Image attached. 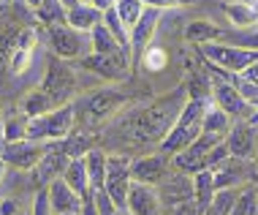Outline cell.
<instances>
[{
  "mask_svg": "<svg viewBox=\"0 0 258 215\" xmlns=\"http://www.w3.org/2000/svg\"><path fill=\"white\" fill-rule=\"evenodd\" d=\"M223 11H226L231 27L247 30V27L258 25V9H253V6L245 3V0H239V3H226V6H223Z\"/></svg>",
  "mask_w": 258,
  "mask_h": 215,
  "instance_id": "cb8c5ba5",
  "label": "cell"
},
{
  "mask_svg": "<svg viewBox=\"0 0 258 215\" xmlns=\"http://www.w3.org/2000/svg\"><path fill=\"white\" fill-rule=\"evenodd\" d=\"M44 150H46V142H33V139H22V142H6L3 158L9 166L14 169H22V172H33L38 166V161L44 158Z\"/></svg>",
  "mask_w": 258,
  "mask_h": 215,
  "instance_id": "7c38bea8",
  "label": "cell"
},
{
  "mask_svg": "<svg viewBox=\"0 0 258 215\" xmlns=\"http://www.w3.org/2000/svg\"><path fill=\"white\" fill-rule=\"evenodd\" d=\"M3 6H6V3H0V9H3Z\"/></svg>",
  "mask_w": 258,
  "mask_h": 215,
  "instance_id": "f5cc1de1",
  "label": "cell"
},
{
  "mask_svg": "<svg viewBox=\"0 0 258 215\" xmlns=\"http://www.w3.org/2000/svg\"><path fill=\"white\" fill-rule=\"evenodd\" d=\"M19 109H22V115L25 117H38V115H46V112H52V101L46 98V93L41 87L36 90H30V93L22 98V103H19Z\"/></svg>",
  "mask_w": 258,
  "mask_h": 215,
  "instance_id": "83f0119b",
  "label": "cell"
},
{
  "mask_svg": "<svg viewBox=\"0 0 258 215\" xmlns=\"http://www.w3.org/2000/svg\"><path fill=\"white\" fill-rule=\"evenodd\" d=\"M66 22L71 25L74 30H79V33H90L95 25L103 22V14L98 9H93L87 0H79L74 9H68V19H66Z\"/></svg>",
  "mask_w": 258,
  "mask_h": 215,
  "instance_id": "44dd1931",
  "label": "cell"
},
{
  "mask_svg": "<svg viewBox=\"0 0 258 215\" xmlns=\"http://www.w3.org/2000/svg\"><path fill=\"white\" fill-rule=\"evenodd\" d=\"M169 215H207L196 202H185V204H177V207H169Z\"/></svg>",
  "mask_w": 258,
  "mask_h": 215,
  "instance_id": "b9f144b4",
  "label": "cell"
},
{
  "mask_svg": "<svg viewBox=\"0 0 258 215\" xmlns=\"http://www.w3.org/2000/svg\"><path fill=\"white\" fill-rule=\"evenodd\" d=\"M147 9H158V11H166V9H179V6H187L193 0H142Z\"/></svg>",
  "mask_w": 258,
  "mask_h": 215,
  "instance_id": "60d3db41",
  "label": "cell"
},
{
  "mask_svg": "<svg viewBox=\"0 0 258 215\" xmlns=\"http://www.w3.org/2000/svg\"><path fill=\"white\" fill-rule=\"evenodd\" d=\"M74 123H76V106L66 103L57 106L46 115L38 117H27V139L33 142H60L68 134H74Z\"/></svg>",
  "mask_w": 258,
  "mask_h": 215,
  "instance_id": "3957f363",
  "label": "cell"
},
{
  "mask_svg": "<svg viewBox=\"0 0 258 215\" xmlns=\"http://www.w3.org/2000/svg\"><path fill=\"white\" fill-rule=\"evenodd\" d=\"M187 85L174 87L171 93L160 95L158 101H152L147 109H142L134 117V136L139 142H163L166 134L171 131V126L177 123L182 106L187 103Z\"/></svg>",
  "mask_w": 258,
  "mask_h": 215,
  "instance_id": "6da1fadb",
  "label": "cell"
},
{
  "mask_svg": "<svg viewBox=\"0 0 258 215\" xmlns=\"http://www.w3.org/2000/svg\"><path fill=\"white\" fill-rule=\"evenodd\" d=\"M33 46H36V30H33V27H25L17 36V49H33Z\"/></svg>",
  "mask_w": 258,
  "mask_h": 215,
  "instance_id": "7bdbcfd3",
  "label": "cell"
},
{
  "mask_svg": "<svg viewBox=\"0 0 258 215\" xmlns=\"http://www.w3.org/2000/svg\"><path fill=\"white\" fill-rule=\"evenodd\" d=\"M207 98H201V95H190V98H187V103L182 106V112L177 117V123H174L171 131L166 134V139L158 144V150L163 152V155H177L179 150L190 147V144L201 136V120H204Z\"/></svg>",
  "mask_w": 258,
  "mask_h": 215,
  "instance_id": "7a4b0ae2",
  "label": "cell"
},
{
  "mask_svg": "<svg viewBox=\"0 0 258 215\" xmlns=\"http://www.w3.org/2000/svg\"><path fill=\"white\" fill-rule=\"evenodd\" d=\"M223 142V136H215V134H201L190 147L179 150L177 155H171V166L177 172H185V175H199V172L207 169V155L212 152V147H218Z\"/></svg>",
  "mask_w": 258,
  "mask_h": 215,
  "instance_id": "8fae6325",
  "label": "cell"
},
{
  "mask_svg": "<svg viewBox=\"0 0 258 215\" xmlns=\"http://www.w3.org/2000/svg\"><path fill=\"white\" fill-rule=\"evenodd\" d=\"M239 188H220L218 193L212 196V204L207 207V215H231L234 212V204H236V196H239Z\"/></svg>",
  "mask_w": 258,
  "mask_h": 215,
  "instance_id": "f1b7e54d",
  "label": "cell"
},
{
  "mask_svg": "<svg viewBox=\"0 0 258 215\" xmlns=\"http://www.w3.org/2000/svg\"><path fill=\"white\" fill-rule=\"evenodd\" d=\"M36 14H38V19L46 27H49V25H62L68 19V9L60 3V0H41V6L36 9Z\"/></svg>",
  "mask_w": 258,
  "mask_h": 215,
  "instance_id": "f546056e",
  "label": "cell"
},
{
  "mask_svg": "<svg viewBox=\"0 0 258 215\" xmlns=\"http://www.w3.org/2000/svg\"><path fill=\"white\" fill-rule=\"evenodd\" d=\"M199 49L209 66L220 68L226 74H245L253 63H258V49H245V46L212 41V44H201Z\"/></svg>",
  "mask_w": 258,
  "mask_h": 215,
  "instance_id": "5b68a950",
  "label": "cell"
},
{
  "mask_svg": "<svg viewBox=\"0 0 258 215\" xmlns=\"http://www.w3.org/2000/svg\"><path fill=\"white\" fill-rule=\"evenodd\" d=\"M0 3H6V0H0Z\"/></svg>",
  "mask_w": 258,
  "mask_h": 215,
  "instance_id": "db71d44e",
  "label": "cell"
},
{
  "mask_svg": "<svg viewBox=\"0 0 258 215\" xmlns=\"http://www.w3.org/2000/svg\"><path fill=\"white\" fill-rule=\"evenodd\" d=\"M239 76H242V79H247V82H253V85H258V63H253L245 74H239Z\"/></svg>",
  "mask_w": 258,
  "mask_h": 215,
  "instance_id": "f6af8a7d",
  "label": "cell"
},
{
  "mask_svg": "<svg viewBox=\"0 0 258 215\" xmlns=\"http://www.w3.org/2000/svg\"><path fill=\"white\" fill-rule=\"evenodd\" d=\"M160 14L158 9H147L144 6V14L142 19L134 25V30H131V52H134V60H142V55L147 52V46L152 44V36H155L158 30V22H160Z\"/></svg>",
  "mask_w": 258,
  "mask_h": 215,
  "instance_id": "2e32d148",
  "label": "cell"
},
{
  "mask_svg": "<svg viewBox=\"0 0 258 215\" xmlns=\"http://www.w3.org/2000/svg\"><path fill=\"white\" fill-rule=\"evenodd\" d=\"M3 123H6V117L0 115V136H3Z\"/></svg>",
  "mask_w": 258,
  "mask_h": 215,
  "instance_id": "c3c4849f",
  "label": "cell"
},
{
  "mask_svg": "<svg viewBox=\"0 0 258 215\" xmlns=\"http://www.w3.org/2000/svg\"><path fill=\"white\" fill-rule=\"evenodd\" d=\"M245 3H250L253 9H258V0H245Z\"/></svg>",
  "mask_w": 258,
  "mask_h": 215,
  "instance_id": "681fc988",
  "label": "cell"
},
{
  "mask_svg": "<svg viewBox=\"0 0 258 215\" xmlns=\"http://www.w3.org/2000/svg\"><path fill=\"white\" fill-rule=\"evenodd\" d=\"M90 52H95V55H114V52H125V49L120 46V41L109 33V27L101 22V25H95L93 30H90Z\"/></svg>",
  "mask_w": 258,
  "mask_h": 215,
  "instance_id": "4316f807",
  "label": "cell"
},
{
  "mask_svg": "<svg viewBox=\"0 0 258 215\" xmlns=\"http://www.w3.org/2000/svg\"><path fill=\"white\" fill-rule=\"evenodd\" d=\"M223 38V30L218 25L207 22V19H190L185 25V41L193 46H201V44H212V41Z\"/></svg>",
  "mask_w": 258,
  "mask_h": 215,
  "instance_id": "7402d4cb",
  "label": "cell"
},
{
  "mask_svg": "<svg viewBox=\"0 0 258 215\" xmlns=\"http://www.w3.org/2000/svg\"><path fill=\"white\" fill-rule=\"evenodd\" d=\"M3 147H6V142H3V136H0V152H3Z\"/></svg>",
  "mask_w": 258,
  "mask_h": 215,
  "instance_id": "f907efd6",
  "label": "cell"
},
{
  "mask_svg": "<svg viewBox=\"0 0 258 215\" xmlns=\"http://www.w3.org/2000/svg\"><path fill=\"white\" fill-rule=\"evenodd\" d=\"M46 191H49V202H52L54 215H82V202H85V199H82L62 177L54 180Z\"/></svg>",
  "mask_w": 258,
  "mask_h": 215,
  "instance_id": "ac0fdd59",
  "label": "cell"
},
{
  "mask_svg": "<svg viewBox=\"0 0 258 215\" xmlns=\"http://www.w3.org/2000/svg\"><path fill=\"white\" fill-rule=\"evenodd\" d=\"M255 126H250L247 120L242 123H234L231 131H228L226 136V144L228 150H231V158H239V161H250V158H255Z\"/></svg>",
  "mask_w": 258,
  "mask_h": 215,
  "instance_id": "e0dca14e",
  "label": "cell"
},
{
  "mask_svg": "<svg viewBox=\"0 0 258 215\" xmlns=\"http://www.w3.org/2000/svg\"><path fill=\"white\" fill-rule=\"evenodd\" d=\"M131 63H134V55L131 52H114V55H95L90 52L79 60V66L85 71L101 76L106 82H125L131 76Z\"/></svg>",
  "mask_w": 258,
  "mask_h": 215,
  "instance_id": "ba28073f",
  "label": "cell"
},
{
  "mask_svg": "<svg viewBox=\"0 0 258 215\" xmlns=\"http://www.w3.org/2000/svg\"><path fill=\"white\" fill-rule=\"evenodd\" d=\"M160 207L163 204H160L158 188L144 185V183L131 185V193H128V212L131 215H158Z\"/></svg>",
  "mask_w": 258,
  "mask_h": 215,
  "instance_id": "d6986e66",
  "label": "cell"
},
{
  "mask_svg": "<svg viewBox=\"0 0 258 215\" xmlns=\"http://www.w3.org/2000/svg\"><path fill=\"white\" fill-rule=\"evenodd\" d=\"M93 150V144H90V136L87 134H68L66 136V152H68V158H85L87 152Z\"/></svg>",
  "mask_w": 258,
  "mask_h": 215,
  "instance_id": "836d02e7",
  "label": "cell"
},
{
  "mask_svg": "<svg viewBox=\"0 0 258 215\" xmlns=\"http://www.w3.org/2000/svg\"><path fill=\"white\" fill-rule=\"evenodd\" d=\"M114 11L120 14V19L125 22V27L134 30V25L142 19V14H144V3H142V0H117Z\"/></svg>",
  "mask_w": 258,
  "mask_h": 215,
  "instance_id": "1f68e13d",
  "label": "cell"
},
{
  "mask_svg": "<svg viewBox=\"0 0 258 215\" xmlns=\"http://www.w3.org/2000/svg\"><path fill=\"white\" fill-rule=\"evenodd\" d=\"M209 68L215 71V79L209 82L212 101L218 103V106H220L228 117H231V120H239V123H242V120H250V115L255 112V106L239 93V90L234 87L231 74L220 71V68H215V66H209Z\"/></svg>",
  "mask_w": 258,
  "mask_h": 215,
  "instance_id": "277c9868",
  "label": "cell"
},
{
  "mask_svg": "<svg viewBox=\"0 0 258 215\" xmlns=\"http://www.w3.org/2000/svg\"><path fill=\"white\" fill-rule=\"evenodd\" d=\"M122 103H125V95L120 93V90H114V87H101L98 93L87 95V98L82 101V109H85L87 120L101 123V120H106L109 115H114L117 109L122 106Z\"/></svg>",
  "mask_w": 258,
  "mask_h": 215,
  "instance_id": "5bb4252c",
  "label": "cell"
},
{
  "mask_svg": "<svg viewBox=\"0 0 258 215\" xmlns=\"http://www.w3.org/2000/svg\"><path fill=\"white\" fill-rule=\"evenodd\" d=\"M255 158H258V136H255Z\"/></svg>",
  "mask_w": 258,
  "mask_h": 215,
  "instance_id": "816d5d0a",
  "label": "cell"
},
{
  "mask_svg": "<svg viewBox=\"0 0 258 215\" xmlns=\"http://www.w3.org/2000/svg\"><path fill=\"white\" fill-rule=\"evenodd\" d=\"M6 169H9V164H6L3 158H0V183H3V177H6Z\"/></svg>",
  "mask_w": 258,
  "mask_h": 215,
  "instance_id": "bcb514c9",
  "label": "cell"
},
{
  "mask_svg": "<svg viewBox=\"0 0 258 215\" xmlns=\"http://www.w3.org/2000/svg\"><path fill=\"white\" fill-rule=\"evenodd\" d=\"M41 90L46 93V98L52 101V106H66L68 101L74 98L76 93V74L74 68L66 63V60L54 58L49 60L46 66V74H44V82H41Z\"/></svg>",
  "mask_w": 258,
  "mask_h": 215,
  "instance_id": "8992f818",
  "label": "cell"
},
{
  "mask_svg": "<svg viewBox=\"0 0 258 215\" xmlns=\"http://www.w3.org/2000/svg\"><path fill=\"white\" fill-rule=\"evenodd\" d=\"M49 36V46L60 60H74V58H85L87 46H90V33L74 30L68 22L62 25H49L46 27Z\"/></svg>",
  "mask_w": 258,
  "mask_h": 215,
  "instance_id": "30bf717a",
  "label": "cell"
},
{
  "mask_svg": "<svg viewBox=\"0 0 258 215\" xmlns=\"http://www.w3.org/2000/svg\"><path fill=\"white\" fill-rule=\"evenodd\" d=\"M30 63H33V49H14V55H11V71L14 74H25Z\"/></svg>",
  "mask_w": 258,
  "mask_h": 215,
  "instance_id": "ab89813d",
  "label": "cell"
},
{
  "mask_svg": "<svg viewBox=\"0 0 258 215\" xmlns=\"http://www.w3.org/2000/svg\"><path fill=\"white\" fill-rule=\"evenodd\" d=\"M106 152L103 150H90L85 155V164H87V175H90V188L93 191H103L106 185Z\"/></svg>",
  "mask_w": 258,
  "mask_h": 215,
  "instance_id": "484cf974",
  "label": "cell"
},
{
  "mask_svg": "<svg viewBox=\"0 0 258 215\" xmlns=\"http://www.w3.org/2000/svg\"><path fill=\"white\" fill-rule=\"evenodd\" d=\"M87 3L93 6V9H98L101 14H106L109 9H114V3H117V0H87Z\"/></svg>",
  "mask_w": 258,
  "mask_h": 215,
  "instance_id": "ee69618b",
  "label": "cell"
},
{
  "mask_svg": "<svg viewBox=\"0 0 258 215\" xmlns=\"http://www.w3.org/2000/svg\"><path fill=\"white\" fill-rule=\"evenodd\" d=\"M166 175H169V155H163V152L136 158V161L131 164V177H134V183H144V185L158 188V183Z\"/></svg>",
  "mask_w": 258,
  "mask_h": 215,
  "instance_id": "9a60e30c",
  "label": "cell"
},
{
  "mask_svg": "<svg viewBox=\"0 0 258 215\" xmlns=\"http://www.w3.org/2000/svg\"><path fill=\"white\" fill-rule=\"evenodd\" d=\"M131 164L134 161L128 155H109L106 158V185H103V191L109 193V199L120 210H128V193H131V185H134Z\"/></svg>",
  "mask_w": 258,
  "mask_h": 215,
  "instance_id": "9c48e42d",
  "label": "cell"
},
{
  "mask_svg": "<svg viewBox=\"0 0 258 215\" xmlns=\"http://www.w3.org/2000/svg\"><path fill=\"white\" fill-rule=\"evenodd\" d=\"M223 38H226V44L245 46V49H258V30L255 33H231V36L223 33Z\"/></svg>",
  "mask_w": 258,
  "mask_h": 215,
  "instance_id": "74e56055",
  "label": "cell"
},
{
  "mask_svg": "<svg viewBox=\"0 0 258 215\" xmlns=\"http://www.w3.org/2000/svg\"><path fill=\"white\" fill-rule=\"evenodd\" d=\"M62 180H66V183L71 185V188L79 193L82 199L93 193V188H90V175H87L85 158H74V161L68 164V169H66V175H62Z\"/></svg>",
  "mask_w": 258,
  "mask_h": 215,
  "instance_id": "d4e9b609",
  "label": "cell"
},
{
  "mask_svg": "<svg viewBox=\"0 0 258 215\" xmlns=\"http://www.w3.org/2000/svg\"><path fill=\"white\" fill-rule=\"evenodd\" d=\"M142 66L147 71H163L169 66V55H166L163 46H147V52L142 55Z\"/></svg>",
  "mask_w": 258,
  "mask_h": 215,
  "instance_id": "e575fe53",
  "label": "cell"
},
{
  "mask_svg": "<svg viewBox=\"0 0 258 215\" xmlns=\"http://www.w3.org/2000/svg\"><path fill=\"white\" fill-rule=\"evenodd\" d=\"M158 196L163 207H177L185 202H193V177L185 172H169L163 180L158 183Z\"/></svg>",
  "mask_w": 258,
  "mask_h": 215,
  "instance_id": "4fadbf2b",
  "label": "cell"
},
{
  "mask_svg": "<svg viewBox=\"0 0 258 215\" xmlns=\"http://www.w3.org/2000/svg\"><path fill=\"white\" fill-rule=\"evenodd\" d=\"M25 3L30 6V9H38V6H41V0H25Z\"/></svg>",
  "mask_w": 258,
  "mask_h": 215,
  "instance_id": "7dc6e473",
  "label": "cell"
},
{
  "mask_svg": "<svg viewBox=\"0 0 258 215\" xmlns=\"http://www.w3.org/2000/svg\"><path fill=\"white\" fill-rule=\"evenodd\" d=\"M93 196H95V204H98V215H131L128 210H120L111 202L106 191H93Z\"/></svg>",
  "mask_w": 258,
  "mask_h": 215,
  "instance_id": "8d00e7d4",
  "label": "cell"
},
{
  "mask_svg": "<svg viewBox=\"0 0 258 215\" xmlns=\"http://www.w3.org/2000/svg\"><path fill=\"white\" fill-rule=\"evenodd\" d=\"M30 215H54L52 202H49V191H46V188H38L36 191V199H33V212Z\"/></svg>",
  "mask_w": 258,
  "mask_h": 215,
  "instance_id": "f35d334b",
  "label": "cell"
},
{
  "mask_svg": "<svg viewBox=\"0 0 258 215\" xmlns=\"http://www.w3.org/2000/svg\"><path fill=\"white\" fill-rule=\"evenodd\" d=\"M228 161H231V150H228L226 139H223L218 147H212V152L207 155V169H209V172H218L220 166H226Z\"/></svg>",
  "mask_w": 258,
  "mask_h": 215,
  "instance_id": "d590c367",
  "label": "cell"
},
{
  "mask_svg": "<svg viewBox=\"0 0 258 215\" xmlns=\"http://www.w3.org/2000/svg\"><path fill=\"white\" fill-rule=\"evenodd\" d=\"M68 164H71V158H68V152H66V139L46 142L44 158H41L38 166L30 172L33 188H49L54 180H60L62 175H66Z\"/></svg>",
  "mask_w": 258,
  "mask_h": 215,
  "instance_id": "52a82bcc",
  "label": "cell"
},
{
  "mask_svg": "<svg viewBox=\"0 0 258 215\" xmlns=\"http://www.w3.org/2000/svg\"><path fill=\"white\" fill-rule=\"evenodd\" d=\"M231 215H258V185H242Z\"/></svg>",
  "mask_w": 258,
  "mask_h": 215,
  "instance_id": "4dcf8cb0",
  "label": "cell"
},
{
  "mask_svg": "<svg viewBox=\"0 0 258 215\" xmlns=\"http://www.w3.org/2000/svg\"><path fill=\"white\" fill-rule=\"evenodd\" d=\"M22 139H27V117L25 115L6 117V123H3V142H22Z\"/></svg>",
  "mask_w": 258,
  "mask_h": 215,
  "instance_id": "d6a6232c",
  "label": "cell"
},
{
  "mask_svg": "<svg viewBox=\"0 0 258 215\" xmlns=\"http://www.w3.org/2000/svg\"><path fill=\"white\" fill-rule=\"evenodd\" d=\"M228 131H231V117L223 112L218 103L212 101V95H209L207 106H204V120H201V134H215L226 139Z\"/></svg>",
  "mask_w": 258,
  "mask_h": 215,
  "instance_id": "ffe728a7",
  "label": "cell"
},
{
  "mask_svg": "<svg viewBox=\"0 0 258 215\" xmlns=\"http://www.w3.org/2000/svg\"><path fill=\"white\" fill-rule=\"evenodd\" d=\"M218 193V185H215V172H199L193 175V202H196L201 210L207 212V207L212 204V196Z\"/></svg>",
  "mask_w": 258,
  "mask_h": 215,
  "instance_id": "603a6c76",
  "label": "cell"
}]
</instances>
